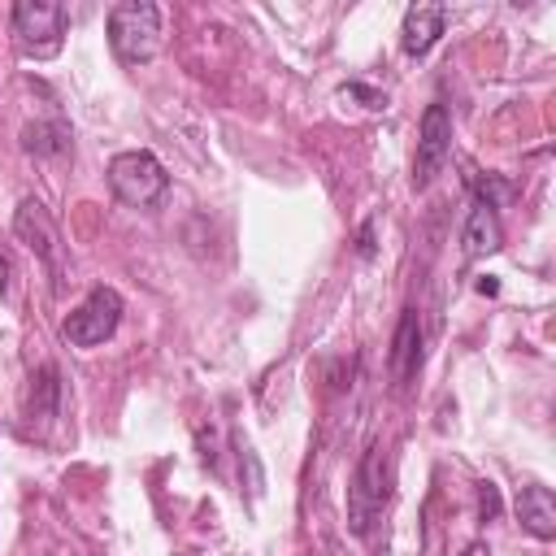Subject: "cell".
<instances>
[{
    "mask_svg": "<svg viewBox=\"0 0 556 556\" xmlns=\"http://www.w3.org/2000/svg\"><path fill=\"white\" fill-rule=\"evenodd\" d=\"M109 48L122 65H148L161 52V9L148 0H122L109 9Z\"/></svg>",
    "mask_w": 556,
    "mask_h": 556,
    "instance_id": "1",
    "label": "cell"
},
{
    "mask_svg": "<svg viewBox=\"0 0 556 556\" xmlns=\"http://www.w3.org/2000/svg\"><path fill=\"white\" fill-rule=\"evenodd\" d=\"M387 500H391V460H387L382 443H369L348 482V530L356 539H365L374 530V521L382 517Z\"/></svg>",
    "mask_w": 556,
    "mask_h": 556,
    "instance_id": "2",
    "label": "cell"
},
{
    "mask_svg": "<svg viewBox=\"0 0 556 556\" xmlns=\"http://www.w3.org/2000/svg\"><path fill=\"white\" fill-rule=\"evenodd\" d=\"M70 13L52 0H17L13 4V43L26 61H52L65 43Z\"/></svg>",
    "mask_w": 556,
    "mask_h": 556,
    "instance_id": "3",
    "label": "cell"
},
{
    "mask_svg": "<svg viewBox=\"0 0 556 556\" xmlns=\"http://www.w3.org/2000/svg\"><path fill=\"white\" fill-rule=\"evenodd\" d=\"M109 187H113V195H117L122 204L148 208V204H156V200L165 195L169 174H165V165H161L152 152L135 148V152H117V156L109 161Z\"/></svg>",
    "mask_w": 556,
    "mask_h": 556,
    "instance_id": "4",
    "label": "cell"
},
{
    "mask_svg": "<svg viewBox=\"0 0 556 556\" xmlns=\"http://www.w3.org/2000/svg\"><path fill=\"white\" fill-rule=\"evenodd\" d=\"M117 321H122V295L113 287H91L87 300L65 317L61 334L70 348H100L104 339H113Z\"/></svg>",
    "mask_w": 556,
    "mask_h": 556,
    "instance_id": "5",
    "label": "cell"
},
{
    "mask_svg": "<svg viewBox=\"0 0 556 556\" xmlns=\"http://www.w3.org/2000/svg\"><path fill=\"white\" fill-rule=\"evenodd\" d=\"M452 156V113L443 104H426L421 126H417V156H413V187L426 191L439 169Z\"/></svg>",
    "mask_w": 556,
    "mask_h": 556,
    "instance_id": "6",
    "label": "cell"
},
{
    "mask_svg": "<svg viewBox=\"0 0 556 556\" xmlns=\"http://www.w3.org/2000/svg\"><path fill=\"white\" fill-rule=\"evenodd\" d=\"M13 235H17L39 261H48V265L61 274V235H56L52 213H48L35 195H26V200L17 204V213H13Z\"/></svg>",
    "mask_w": 556,
    "mask_h": 556,
    "instance_id": "7",
    "label": "cell"
},
{
    "mask_svg": "<svg viewBox=\"0 0 556 556\" xmlns=\"http://www.w3.org/2000/svg\"><path fill=\"white\" fill-rule=\"evenodd\" d=\"M443 22H447V9L443 4H413L404 13V26H400V48L408 56H426L439 43Z\"/></svg>",
    "mask_w": 556,
    "mask_h": 556,
    "instance_id": "8",
    "label": "cell"
},
{
    "mask_svg": "<svg viewBox=\"0 0 556 556\" xmlns=\"http://www.w3.org/2000/svg\"><path fill=\"white\" fill-rule=\"evenodd\" d=\"M500 243H504V230H500L495 204L491 200H473L469 204V217H465V230H460L465 256H491Z\"/></svg>",
    "mask_w": 556,
    "mask_h": 556,
    "instance_id": "9",
    "label": "cell"
},
{
    "mask_svg": "<svg viewBox=\"0 0 556 556\" xmlns=\"http://www.w3.org/2000/svg\"><path fill=\"white\" fill-rule=\"evenodd\" d=\"M387 369H391L395 382H408L421 369V321H417V308H404V317L395 326V339H391Z\"/></svg>",
    "mask_w": 556,
    "mask_h": 556,
    "instance_id": "10",
    "label": "cell"
},
{
    "mask_svg": "<svg viewBox=\"0 0 556 556\" xmlns=\"http://www.w3.org/2000/svg\"><path fill=\"white\" fill-rule=\"evenodd\" d=\"M517 517H521V526H526L534 539H556V500H552L547 486H539V482L521 486V495H517Z\"/></svg>",
    "mask_w": 556,
    "mask_h": 556,
    "instance_id": "11",
    "label": "cell"
},
{
    "mask_svg": "<svg viewBox=\"0 0 556 556\" xmlns=\"http://www.w3.org/2000/svg\"><path fill=\"white\" fill-rule=\"evenodd\" d=\"M56 395H61V387H56V369H52V365H43V369L30 378V408H26V417H30V430H35V434H43V430H48V421L56 417Z\"/></svg>",
    "mask_w": 556,
    "mask_h": 556,
    "instance_id": "12",
    "label": "cell"
},
{
    "mask_svg": "<svg viewBox=\"0 0 556 556\" xmlns=\"http://www.w3.org/2000/svg\"><path fill=\"white\" fill-rule=\"evenodd\" d=\"M22 148L35 156H61L70 148V130L61 122H35L22 130Z\"/></svg>",
    "mask_w": 556,
    "mask_h": 556,
    "instance_id": "13",
    "label": "cell"
},
{
    "mask_svg": "<svg viewBox=\"0 0 556 556\" xmlns=\"http://www.w3.org/2000/svg\"><path fill=\"white\" fill-rule=\"evenodd\" d=\"M500 486L495 482H478V521H495L500 517Z\"/></svg>",
    "mask_w": 556,
    "mask_h": 556,
    "instance_id": "14",
    "label": "cell"
},
{
    "mask_svg": "<svg viewBox=\"0 0 556 556\" xmlns=\"http://www.w3.org/2000/svg\"><path fill=\"white\" fill-rule=\"evenodd\" d=\"M361 256H374V226H361Z\"/></svg>",
    "mask_w": 556,
    "mask_h": 556,
    "instance_id": "15",
    "label": "cell"
},
{
    "mask_svg": "<svg viewBox=\"0 0 556 556\" xmlns=\"http://www.w3.org/2000/svg\"><path fill=\"white\" fill-rule=\"evenodd\" d=\"M465 556H491V547L478 539V543H469V547H465Z\"/></svg>",
    "mask_w": 556,
    "mask_h": 556,
    "instance_id": "16",
    "label": "cell"
},
{
    "mask_svg": "<svg viewBox=\"0 0 556 556\" xmlns=\"http://www.w3.org/2000/svg\"><path fill=\"white\" fill-rule=\"evenodd\" d=\"M478 291H482V295H495V291H500V282H495V278H482V282H478Z\"/></svg>",
    "mask_w": 556,
    "mask_h": 556,
    "instance_id": "17",
    "label": "cell"
},
{
    "mask_svg": "<svg viewBox=\"0 0 556 556\" xmlns=\"http://www.w3.org/2000/svg\"><path fill=\"white\" fill-rule=\"evenodd\" d=\"M4 291H9V261L0 256V295H4Z\"/></svg>",
    "mask_w": 556,
    "mask_h": 556,
    "instance_id": "18",
    "label": "cell"
}]
</instances>
